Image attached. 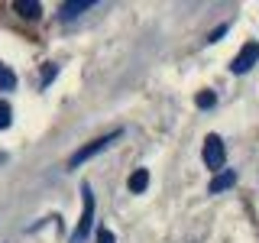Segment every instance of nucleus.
I'll list each match as a JSON object with an SVG mask.
<instances>
[{"label":"nucleus","instance_id":"f257e3e1","mask_svg":"<svg viewBox=\"0 0 259 243\" xmlns=\"http://www.w3.org/2000/svg\"><path fill=\"white\" fill-rule=\"evenodd\" d=\"M81 217H78V227L71 230V240L68 243H84L88 240V233H91V227H94V191H91V185H81Z\"/></svg>","mask_w":259,"mask_h":243},{"label":"nucleus","instance_id":"f03ea898","mask_svg":"<svg viewBox=\"0 0 259 243\" xmlns=\"http://www.w3.org/2000/svg\"><path fill=\"white\" fill-rule=\"evenodd\" d=\"M123 136V130H110V133H104V136H97V140H91L88 146H81L78 152H71V159H68V169H78L81 162H88V159H94L97 152H104L113 140H120Z\"/></svg>","mask_w":259,"mask_h":243},{"label":"nucleus","instance_id":"7ed1b4c3","mask_svg":"<svg viewBox=\"0 0 259 243\" xmlns=\"http://www.w3.org/2000/svg\"><path fill=\"white\" fill-rule=\"evenodd\" d=\"M201 159L210 172H221L224 162H227V149H224V140L217 133H207L204 136V146H201Z\"/></svg>","mask_w":259,"mask_h":243},{"label":"nucleus","instance_id":"20e7f679","mask_svg":"<svg viewBox=\"0 0 259 243\" xmlns=\"http://www.w3.org/2000/svg\"><path fill=\"white\" fill-rule=\"evenodd\" d=\"M256 62H259V43H246V46H243L240 52L230 59V71H233V75H246V71L253 68Z\"/></svg>","mask_w":259,"mask_h":243},{"label":"nucleus","instance_id":"39448f33","mask_svg":"<svg viewBox=\"0 0 259 243\" xmlns=\"http://www.w3.org/2000/svg\"><path fill=\"white\" fill-rule=\"evenodd\" d=\"M233 185H237V172H233V169H221V172L210 178L207 191H210V194H221V191H227V188H233Z\"/></svg>","mask_w":259,"mask_h":243},{"label":"nucleus","instance_id":"423d86ee","mask_svg":"<svg viewBox=\"0 0 259 243\" xmlns=\"http://www.w3.org/2000/svg\"><path fill=\"white\" fill-rule=\"evenodd\" d=\"M91 7H94V0H71V4H62L59 7V16H62V20H75L78 13L91 10Z\"/></svg>","mask_w":259,"mask_h":243},{"label":"nucleus","instance_id":"0eeeda50","mask_svg":"<svg viewBox=\"0 0 259 243\" xmlns=\"http://www.w3.org/2000/svg\"><path fill=\"white\" fill-rule=\"evenodd\" d=\"M13 7L23 20H39V16H42V4H36V0H16Z\"/></svg>","mask_w":259,"mask_h":243},{"label":"nucleus","instance_id":"6e6552de","mask_svg":"<svg viewBox=\"0 0 259 243\" xmlns=\"http://www.w3.org/2000/svg\"><path fill=\"white\" fill-rule=\"evenodd\" d=\"M126 188L133 191V194H143L146 188H149V169H136L133 175H130V182H126Z\"/></svg>","mask_w":259,"mask_h":243},{"label":"nucleus","instance_id":"1a4fd4ad","mask_svg":"<svg viewBox=\"0 0 259 243\" xmlns=\"http://www.w3.org/2000/svg\"><path fill=\"white\" fill-rule=\"evenodd\" d=\"M13 88H16V75L0 62V91H13Z\"/></svg>","mask_w":259,"mask_h":243},{"label":"nucleus","instance_id":"9d476101","mask_svg":"<svg viewBox=\"0 0 259 243\" xmlns=\"http://www.w3.org/2000/svg\"><path fill=\"white\" fill-rule=\"evenodd\" d=\"M194 104H198L201 110H210L217 104V94L214 91H198V97H194Z\"/></svg>","mask_w":259,"mask_h":243},{"label":"nucleus","instance_id":"9b49d317","mask_svg":"<svg viewBox=\"0 0 259 243\" xmlns=\"http://www.w3.org/2000/svg\"><path fill=\"white\" fill-rule=\"evenodd\" d=\"M55 75H59V65H55V62H46V65H42V78H39V85L46 88V85H49V81H52Z\"/></svg>","mask_w":259,"mask_h":243},{"label":"nucleus","instance_id":"f8f14e48","mask_svg":"<svg viewBox=\"0 0 259 243\" xmlns=\"http://www.w3.org/2000/svg\"><path fill=\"white\" fill-rule=\"evenodd\" d=\"M10 124H13V110H10L7 101H0V130H7Z\"/></svg>","mask_w":259,"mask_h":243},{"label":"nucleus","instance_id":"ddd939ff","mask_svg":"<svg viewBox=\"0 0 259 243\" xmlns=\"http://www.w3.org/2000/svg\"><path fill=\"white\" fill-rule=\"evenodd\" d=\"M224 32H227V23H224V26H217L214 32H207V43H221V39H224Z\"/></svg>","mask_w":259,"mask_h":243},{"label":"nucleus","instance_id":"4468645a","mask_svg":"<svg viewBox=\"0 0 259 243\" xmlns=\"http://www.w3.org/2000/svg\"><path fill=\"white\" fill-rule=\"evenodd\" d=\"M97 243H113V230L101 227V230H97Z\"/></svg>","mask_w":259,"mask_h":243}]
</instances>
